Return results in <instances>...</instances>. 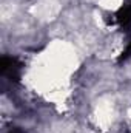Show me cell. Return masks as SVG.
Instances as JSON below:
<instances>
[{"label": "cell", "mask_w": 131, "mask_h": 133, "mask_svg": "<svg viewBox=\"0 0 131 133\" xmlns=\"http://www.w3.org/2000/svg\"><path fill=\"white\" fill-rule=\"evenodd\" d=\"M96 124L102 129H106L111 125L113 119H114V110H113V105L110 102H102L96 110Z\"/></svg>", "instance_id": "6da1fadb"}, {"label": "cell", "mask_w": 131, "mask_h": 133, "mask_svg": "<svg viewBox=\"0 0 131 133\" xmlns=\"http://www.w3.org/2000/svg\"><path fill=\"white\" fill-rule=\"evenodd\" d=\"M59 11L57 3L51 2V0H45L42 3H39L33 9V12L35 14V17L39 19H51L53 16H56V12Z\"/></svg>", "instance_id": "7a4b0ae2"}, {"label": "cell", "mask_w": 131, "mask_h": 133, "mask_svg": "<svg viewBox=\"0 0 131 133\" xmlns=\"http://www.w3.org/2000/svg\"><path fill=\"white\" fill-rule=\"evenodd\" d=\"M99 5L105 9H110V11H114L117 8H120L122 5V0H99Z\"/></svg>", "instance_id": "3957f363"}, {"label": "cell", "mask_w": 131, "mask_h": 133, "mask_svg": "<svg viewBox=\"0 0 131 133\" xmlns=\"http://www.w3.org/2000/svg\"><path fill=\"white\" fill-rule=\"evenodd\" d=\"M127 115H128V118H130V119H131V107H130V108H128V111H127Z\"/></svg>", "instance_id": "277c9868"}]
</instances>
